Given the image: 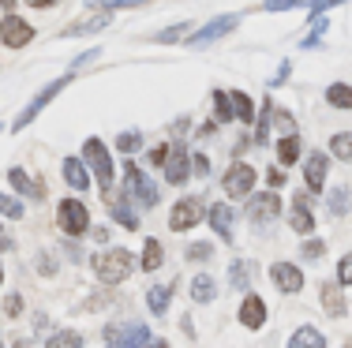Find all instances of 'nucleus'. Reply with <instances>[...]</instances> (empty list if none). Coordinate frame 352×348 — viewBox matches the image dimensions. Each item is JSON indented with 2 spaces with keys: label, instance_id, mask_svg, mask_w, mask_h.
I'll return each instance as SVG.
<instances>
[{
  "label": "nucleus",
  "instance_id": "f257e3e1",
  "mask_svg": "<svg viewBox=\"0 0 352 348\" xmlns=\"http://www.w3.org/2000/svg\"><path fill=\"white\" fill-rule=\"evenodd\" d=\"M131 270H135V259H131V251H124V247H109V251L94 255V273H98V281H105V285L128 281Z\"/></svg>",
  "mask_w": 352,
  "mask_h": 348
},
{
  "label": "nucleus",
  "instance_id": "f03ea898",
  "mask_svg": "<svg viewBox=\"0 0 352 348\" xmlns=\"http://www.w3.org/2000/svg\"><path fill=\"white\" fill-rule=\"evenodd\" d=\"M124 192L135 198L139 206H146V210H150V206H157V184L150 176H142V169L135 161L124 165Z\"/></svg>",
  "mask_w": 352,
  "mask_h": 348
},
{
  "label": "nucleus",
  "instance_id": "7ed1b4c3",
  "mask_svg": "<svg viewBox=\"0 0 352 348\" xmlns=\"http://www.w3.org/2000/svg\"><path fill=\"white\" fill-rule=\"evenodd\" d=\"M56 221H60V229L68 232V236H82V232L90 229L87 202H79V198H64V202L56 206Z\"/></svg>",
  "mask_w": 352,
  "mask_h": 348
},
{
  "label": "nucleus",
  "instance_id": "20e7f679",
  "mask_svg": "<svg viewBox=\"0 0 352 348\" xmlns=\"http://www.w3.org/2000/svg\"><path fill=\"white\" fill-rule=\"evenodd\" d=\"M72 79H75V71H68V76H60V79H53V82H49V86H41V94H38V97H34V102H30V105H27V109H23V113H19V116H15V124H12V128H15V131H23V128H27V124H30V120H34V116H38L41 109H45V105H49V102H53V97H56V94H60V90H64V86H68V82H72Z\"/></svg>",
  "mask_w": 352,
  "mask_h": 348
},
{
  "label": "nucleus",
  "instance_id": "39448f33",
  "mask_svg": "<svg viewBox=\"0 0 352 348\" xmlns=\"http://www.w3.org/2000/svg\"><path fill=\"white\" fill-rule=\"evenodd\" d=\"M82 154H87L90 169H94L98 184H102L105 192H113V157H109L105 143H102V139H87V146H82Z\"/></svg>",
  "mask_w": 352,
  "mask_h": 348
},
{
  "label": "nucleus",
  "instance_id": "423d86ee",
  "mask_svg": "<svg viewBox=\"0 0 352 348\" xmlns=\"http://www.w3.org/2000/svg\"><path fill=\"white\" fill-rule=\"evenodd\" d=\"M199 221H203V202H199V198H180V202L173 206V213H169V229L173 232H188V229H195Z\"/></svg>",
  "mask_w": 352,
  "mask_h": 348
},
{
  "label": "nucleus",
  "instance_id": "0eeeda50",
  "mask_svg": "<svg viewBox=\"0 0 352 348\" xmlns=\"http://www.w3.org/2000/svg\"><path fill=\"white\" fill-rule=\"evenodd\" d=\"M221 187H225V195L229 198H244V195H251V187H255V169L251 165H232L229 172H225V180H221Z\"/></svg>",
  "mask_w": 352,
  "mask_h": 348
},
{
  "label": "nucleus",
  "instance_id": "6e6552de",
  "mask_svg": "<svg viewBox=\"0 0 352 348\" xmlns=\"http://www.w3.org/2000/svg\"><path fill=\"white\" fill-rule=\"evenodd\" d=\"M150 341H154V337H150V329L142 326V322H128V326L109 334V348H146Z\"/></svg>",
  "mask_w": 352,
  "mask_h": 348
},
{
  "label": "nucleus",
  "instance_id": "1a4fd4ad",
  "mask_svg": "<svg viewBox=\"0 0 352 348\" xmlns=\"http://www.w3.org/2000/svg\"><path fill=\"white\" fill-rule=\"evenodd\" d=\"M188 176H191V154L184 150V143L176 139L169 146V157H165V180H169V184H184Z\"/></svg>",
  "mask_w": 352,
  "mask_h": 348
},
{
  "label": "nucleus",
  "instance_id": "9d476101",
  "mask_svg": "<svg viewBox=\"0 0 352 348\" xmlns=\"http://www.w3.org/2000/svg\"><path fill=\"white\" fill-rule=\"evenodd\" d=\"M30 38H34V27H30L27 19H19V15H4V23H0V41H4L8 49H23Z\"/></svg>",
  "mask_w": 352,
  "mask_h": 348
},
{
  "label": "nucleus",
  "instance_id": "9b49d317",
  "mask_svg": "<svg viewBox=\"0 0 352 348\" xmlns=\"http://www.w3.org/2000/svg\"><path fill=\"white\" fill-rule=\"evenodd\" d=\"M240 27V15H217V19H210L206 23L203 30H195V34H191V45H210V41H217L221 34H229V30H236Z\"/></svg>",
  "mask_w": 352,
  "mask_h": 348
},
{
  "label": "nucleus",
  "instance_id": "f8f14e48",
  "mask_svg": "<svg viewBox=\"0 0 352 348\" xmlns=\"http://www.w3.org/2000/svg\"><path fill=\"white\" fill-rule=\"evenodd\" d=\"M281 213V198L274 195V192H266V195H255L248 202V218L255 221V225H263V221H274Z\"/></svg>",
  "mask_w": 352,
  "mask_h": 348
},
{
  "label": "nucleus",
  "instance_id": "ddd939ff",
  "mask_svg": "<svg viewBox=\"0 0 352 348\" xmlns=\"http://www.w3.org/2000/svg\"><path fill=\"white\" fill-rule=\"evenodd\" d=\"M270 281L281 288V292H300V288H304V273L292 266V262H274V266H270Z\"/></svg>",
  "mask_w": 352,
  "mask_h": 348
},
{
  "label": "nucleus",
  "instance_id": "4468645a",
  "mask_svg": "<svg viewBox=\"0 0 352 348\" xmlns=\"http://www.w3.org/2000/svg\"><path fill=\"white\" fill-rule=\"evenodd\" d=\"M240 322H244L248 329H263L266 326V303L258 300V296H244V303H240Z\"/></svg>",
  "mask_w": 352,
  "mask_h": 348
},
{
  "label": "nucleus",
  "instance_id": "2eb2a0df",
  "mask_svg": "<svg viewBox=\"0 0 352 348\" xmlns=\"http://www.w3.org/2000/svg\"><path fill=\"white\" fill-rule=\"evenodd\" d=\"M326 169H330V161H326V154H311L304 161V180L311 192H322L326 187Z\"/></svg>",
  "mask_w": 352,
  "mask_h": 348
},
{
  "label": "nucleus",
  "instance_id": "dca6fc26",
  "mask_svg": "<svg viewBox=\"0 0 352 348\" xmlns=\"http://www.w3.org/2000/svg\"><path fill=\"white\" fill-rule=\"evenodd\" d=\"M318 300H322V308L333 314V318H341L349 308H345V296H341V285L338 281H326L322 288H318Z\"/></svg>",
  "mask_w": 352,
  "mask_h": 348
},
{
  "label": "nucleus",
  "instance_id": "f3484780",
  "mask_svg": "<svg viewBox=\"0 0 352 348\" xmlns=\"http://www.w3.org/2000/svg\"><path fill=\"white\" fill-rule=\"evenodd\" d=\"M64 180H68L75 192H90V172L79 157H64Z\"/></svg>",
  "mask_w": 352,
  "mask_h": 348
},
{
  "label": "nucleus",
  "instance_id": "a211bd4d",
  "mask_svg": "<svg viewBox=\"0 0 352 348\" xmlns=\"http://www.w3.org/2000/svg\"><path fill=\"white\" fill-rule=\"evenodd\" d=\"M289 225L296 229L300 236H311L315 218H311V210H307V198H296V202H292V210H289Z\"/></svg>",
  "mask_w": 352,
  "mask_h": 348
},
{
  "label": "nucleus",
  "instance_id": "6ab92c4d",
  "mask_svg": "<svg viewBox=\"0 0 352 348\" xmlns=\"http://www.w3.org/2000/svg\"><path fill=\"white\" fill-rule=\"evenodd\" d=\"M214 296H217V285H214L210 273L191 277V300H195V303H214Z\"/></svg>",
  "mask_w": 352,
  "mask_h": 348
},
{
  "label": "nucleus",
  "instance_id": "aec40b11",
  "mask_svg": "<svg viewBox=\"0 0 352 348\" xmlns=\"http://www.w3.org/2000/svg\"><path fill=\"white\" fill-rule=\"evenodd\" d=\"M210 225H214V232L221 240H232V210L225 202H217V206H210Z\"/></svg>",
  "mask_w": 352,
  "mask_h": 348
},
{
  "label": "nucleus",
  "instance_id": "412c9836",
  "mask_svg": "<svg viewBox=\"0 0 352 348\" xmlns=\"http://www.w3.org/2000/svg\"><path fill=\"white\" fill-rule=\"evenodd\" d=\"M289 348H326V337L318 334L315 326H300L296 334L289 337Z\"/></svg>",
  "mask_w": 352,
  "mask_h": 348
},
{
  "label": "nucleus",
  "instance_id": "4be33fe9",
  "mask_svg": "<svg viewBox=\"0 0 352 348\" xmlns=\"http://www.w3.org/2000/svg\"><path fill=\"white\" fill-rule=\"evenodd\" d=\"M173 292H176V285H157V288H150V292H146V308L154 311V314H165V311H169Z\"/></svg>",
  "mask_w": 352,
  "mask_h": 348
},
{
  "label": "nucleus",
  "instance_id": "5701e85b",
  "mask_svg": "<svg viewBox=\"0 0 352 348\" xmlns=\"http://www.w3.org/2000/svg\"><path fill=\"white\" fill-rule=\"evenodd\" d=\"M232 116H236L240 124H251L255 120V105H251V97L244 94V90H232Z\"/></svg>",
  "mask_w": 352,
  "mask_h": 348
},
{
  "label": "nucleus",
  "instance_id": "b1692460",
  "mask_svg": "<svg viewBox=\"0 0 352 348\" xmlns=\"http://www.w3.org/2000/svg\"><path fill=\"white\" fill-rule=\"evenodd\" d=\"M109 213H113V218L120 221L124 229H131V232L139 229V218L128 210V202H124V195H120V198H109Z\"/></svg>",
  "mask_w": 352,
  "mask_h": 348
},
{
  "label": "nucleus",
  "instance_id": "393cba45",
  "mask_svg": "<svg viewBox=\"0 0 352 348\" xmlns=\"http://www.w3.org/2000/svg\"><path fill=\"white\" fill-rule=\"evenodd\" d=\"M251 273H255V266L244 259H232L229 262V281H232V288H248L251 285Z\"/></svg>",
  "mask_w": 352,
  "mask_h": 348
},
{
  "label": "nucleus",
  "instance_id": "a878e982",
  "mask_svg": "<svg viewBox=\"0 0 352 348\" xmlns=\"http://www.w3.org/2000/svg\"><path fill=\"white\" fill-rule=\"evenodd\" d=\"M326 102H330L333 109H352V86H345V82L326 86Z\"/></svg>",
  "mask_w": 352,
  "mask_h": 348
},
{
  "label": "nucleus",
  "instance_id": "bb28decb",
  "mask_svg": "<svg viewBox=\"0 0 352 348\" xmlns=\"http://www.w3.org/2000/svg\"><path fill=\"white\" fill-rule=\"evenodd\" d=\"M113 23V12H102V15H94V19H82V23H75V27H68V34H94V30H102Z\"/></svg>",
  "mask_w": 352,
  "mask_h": 348
},
{
  "label": "nucleus",
  "instance_id": "cd10ccee",
  "mask_svg": "<svg viewBox=\"0 0 352 348\" xmlns=\"http://www.w3.org/2000/svg\"><path fill=\"white\" fill-rule=\"evenodd\" d=\"M296 157H300V135H285L278 143V161L281 165H296Z\"/></svg>",
  "mask_w": 352,
  "mask_h": 348
},
{
  "label": "nucleus",
  "instance_id": "c85d7f7f",
  "mask_svg": "<svg viewBox=\"0 0 352 348\" xmlns=\"http://www.w3.org/2000/svg\"><path fill=\"white\" fill-rule=\"evenodd\" d=\"M330 154L338 161H352V131H341V135L330 139Z\"/></svg>",
  "mask_w": 352,
  "mask_h": 348
},
{
  "label": "nucleus",
  "instance_id": "c756f323",
  "mask_svg": "<svg viewBox=\"0 0 352 348\" xmlns=\"http://www.w3.org/2000/svg\"><path fill=\"white\" fill-rule=\"evenodd\" d=\"M45 348H82V337L75 334V329H56L45 341Z\"/></svg>",
  "mask_w": 352,
  "mask_h": 348
},
{
  "label": "nucleus",
  "instance_id": "7c9ffc66",
  "mask_svg": "<svg viewBox=\"0 0 352 348\" xmlns=\"http://www.w3.org/2000/svg\"><path fill=\"white\" fill-rule=\"evenodd\" d=\"M162 244H157V240H146V247H142V270L146 273H154L157 266H162Z\"/></svg>",
  "mask_w": 352,
  "mask_h": 348
},
{
  "label": "nucleus",
  "instance_id": "2f4dec72",
  "mask_svg": "<svg viewBox=\"0 0 352 348\" xmlns=\"http://www.w3.org/2000/svg\"><path fill=\"white\" fill-rule=\"evenodd\" d=\"M8 180H12V187H15L19 195H34V198L41 195V192H34V180H30L23 169H12V172H8Z\"/></svg>",
  "mask_w": 352,
  "mask_h": 348
},
{
  "label": "nucleus",
  "instance_id": "473e14b6",
  "mask_svg": "<svg viewBox=\"0 0 352 348\" xmlns=\"http://www.w3.org/2000/svg\"><path fill=\"white\" fill-rule=\"evenodd\" d=\"M330 213L333 218H345L349 213V187H333L330 192Z\"/></svg>",
  "mask_w": 352,
  "mask_h": 348
},
{
  "label": "nucleus",
  "instance_id": "72a5a7b5",
  "mask_svg": "<svg viewBox=\"0 0 352 348\" xmlns=\"http://www.w3.org/2000/svg\"><path fill=\"white\" fill-rule=\"evenodd\" d=\"M0 218L19 221L23 218V202H19V198H12V195H0Z\"/></svg>",
  "mask_w": 352,
  "mask_h": 348
},
{
  "label": "nucleus",
  "instance_id": "f704fd0d",
  "mask_svg": "<svg viewBox=\"0 0 352 348\" xmlns=\"http://www.w3.org/2000/svg\"><path fill=\"white\" fill-rule=\"evenodd\" d=\"M214 109H217V120H232V97L225 90H214Z\"/></svg>",
  "mask_w": 352,
  "mask_h": 348
},
{
  "label": "nucleus",
  "instance_id": "c9c22d12",
  "mask_svg": "<svg viewBox=\"0 0 352 348\" xmlns=\"http://www.w3.org/2000/svg\"><path fill=\"white\" fill-rule=\"evenodd\" d=\"M315 0H266L263 12H289V8H311Z\"/></svg>",
  "mask_w": 352,
  "mask_h": 348
},
{
  "label": "nucleus",
  "instance_id": "e433bc0d",
  "mask_svg": "<svg viewBox=\"0 0 352 348\" xmlns=\"http://www.w3.org/2000/svg\"><path fill=\"white\" fill-rule=\"evenodd\" d=\"M322 38H326V19H315L311 34L300 41V49H315V45H322Z\"/></svg>",
  "mask_w": 352,
  "mask_h": 348
},
{
  "label": "nucleus",
  "instance_id": "4c0bfd02",
  "mask_svg": "<svg viewBox=\"0 0 352 348\" xmlns=\"http://www.w3.org/2000/svg\"><path fill=\"white\" fill-rule=\"evenodd\" d=\"M139 146H142V135H139V131H124V135L116 139V150H124V154L139 150Z\"/></svg>",
  "mask_w": 352,
  "mask_h": 348
},
{
  "label": "nucleus",
  "instance_id": "58836bf2",
  "mask_svg": "<svg viewBox=\"0 0 352 348\" xmlns=\"http://www.w3.org/2000/svg\"><path fill=\"white\" fill-rule=\"evenodd\" d=\"M274 120H278V128L285 131V135H296V120H292V113L278 109V113H274Z\"/></svg>",
  "mask_w": 352,
  "mask_h": 348
},
{
  "label": "nucleus",
  "instance_id": "ea45409f",
  "mask_svg": "<svg viewBox=\"0 0 352 348\" xmlns=\"http://www.w3.org/2000/svg\"><path fill=\"white\" fill-rule=\"evenodd\" d=\"M210 255H214L210 244H191V247H188V259H191V262H203V259H210Z\"/></svg>",
  "mask_w": 352,
  "mask_h": 348
},
{
  "label": "nucleus",
  "instance_id": "a19ab883",
  "mask_svg": "<svg viewBox=\"0 0 352 348\" xmlns=\"http://www.w3.org/2000/svg\"><path fill=\"white\" fill-rule=\"evenodd\" d=\"M322 251H326V244H322V240H307V244H304V251H300V255H304V259H322Z\"/></svg>",
  "mask_w": 352,
  "mask_h": 348
},
{
  "label": "nucleus",
  "instance_id": "79ce46f5",
  "mask_svg": "<svg viewBox=\"0 0 352 348\" xmlns=\"http://www.w3.org/2000/svg\"><path fill=\"white\" fill-rule=\"evenodd\" d=\"M338 285H352V255L338 262Z\"/></svg>",
  "mask_w": 352,
  "mask_h": 348
},
{
  "label": "nucleus",
  "instance_id": "37998d69",
  "mask_svg": "<svg viewBox=\"0 0 352 348\" xmlns=\"http://www.w3.org/2000/svg\"><path fill=\"white\" fill-rule=\"evenodd\" d=\"M191 172H199V176H210V161H206V154H191Z\"/></svg>",
  "mask_w": 352,
  "mask_h": 348
},
{
  "label": "nucleus",
  "instance_id": "c03bdc74",
  "mask_svg": "<svg viewBox=\"0 0 352 348\" xmlns=\"http://www.w3.org/2000/svg\"><path fill=\"white\" fill-rule=\"evenodd\" d=\"M184 34H188V23H176V27L162 30V34H157V41H176V38H184Z\"/></svg>",
  "mask_w": 352,
  "mask_h": 348
},
{
  "label": "nucleus",
  "instance_id": "a18cd8bd",
  "mask_svg": "<svg viewBox=\"0 0 352 348\" xmlns=\"http://www.w3.org/2000/svg\"><path fill=\"white\" fill-rule=\"evenodd\" d=\"M333 4H345V0H315V4H311V19H322V12H326V8H333Z\"/></svg>",
  "mask_w": 352,
  "mask_h": 348
},
{
  "label": "nucleus",
  "instance_id": "49530a36",
  "mask_svg": "<svg viewBox=\"0 0 352 348\" xmlns=\"http://www.w3.org/2000/svg\"><path fill=\"white\" fill-rule=\"evenodd\" d=\"M98 4H105V8H135V4H146V0H98Z\"/></svg>",
  "mask_w": 352,
  "mask_h": 348
},
{
  "label": "nucleus",
  "instance_id": "de8ad7c7",
  "mask_svg": "<svg viewBox=\"0 0 352 348\" xmlns=\"http://www.w3.org/2000/svg\"><path fill=\"white\" fill-rule=\"evenodd\" d=\"M165 157H169V146H154L150 150V165H165Z\"/></svg>",
  "mask_w": 352,
  "mask_h": 348
},
{
  "label": "nucleus",
  "instance_id": "09e8293b",
  "mask_svg": "<svg viewBox=\"0 0 352 348\" xmlns=\"http://www.w3.org/2000/svg\"><path fill=\"white\" fill-rule=\"evenodd\" d=\"M4 311L12 314V318H15V314L23 311V300H19V296H8V300H4Z\"/></svg>",
  "mask_w": 352,
  "mask_h": 348
},
{
  "label": "nucleus",
  "instance_id": "8fccbe9b",
  "mask_svg": "<svg viewBox=\"0 0 352 348\" xmlns=\"http://www.w3.org/2000/svg\"><path fill=\"white\" fill-rule=\"evenodd\" d=\"M289 71H292V64H289V60H285V64H281V68H278V76H274V82H270V86H281V82H285V79H289Z\"/></svg>",
  "mask_w": 352,
  "mask_h": 348
},
{
  "label": "nucleus",
  "instance_id": "3c124183",
  "mask_svg": "<svg viewBox=\"0 0 352 348\" xmlns=\"http://www.w3.org/2000/svg\"><path fill=\"white\" fill-rule=\"evenodd\" d=\"M214 131H217V124H214V120H206V124H199L195 135H214Z\"/></svg>",
  "mask_w": 352,
  "mask_h": 348
},
{
  "label": "nucleus",
  "instance_id": "603ef678",
  "mask_svg": "<svg viewBox=\"0 0 352 348\" xmlns=\"http://www.w3.org/2000/svg\"><path fill=\"white\" fill-rule=\"evenodd\" d=\"M27 4H30V8H53L56 0H27Z\"/></svg>",
  "mask_w": 352,
  "mask_h": 348
},
{
  "label": "nucleus",
  "instance_id": "864d4df0",
  "mask_svg": "<svg viewBox=\"0 0 352 348\" xmlns=\"http://www.w3.org/2000/svg\"><path fill=\"white\" fill-rule=\"evenodd\" d=\"M0 4H4V12L12 15V8H15V0H0Z\"/></svg>",
  "mask_w": 352,
  "mask_h": 348
},
{
  "label": "nucleus",
  "instance_id": "5fc2aeb1",
  "mask_svg": "<svg viewBox=\"0 0 352 348\" xmlns=\"http://www.w3.org/2000/svg\"><path fill=\"white\" fill-rule=\"evenodd\" d=\"M0 251H12V240H0Z\"/></svg>",
  "mask_w": 352,
  "mask_h": 348
},
{
  "label": "nucleus",
  "instance_id": "6e6d98bb",
  "mask_svg": "<svg viewBox=\"0 0 352 348\" xmlns=\"http://www.w3.org/2000/svg\"><path fill=\"white\" fill-rule=\"evenodd\" d=\"M146 348H169V345H165V341H150Z\"/></svg>",
  "mask_w": 352,
  "mask_h": 348
},
{
  "label": "nucleus",
  "instance_id": "4d7b16f0",
  "mask_svg": "<svg viewBox=\"0 0 352 348\" xmlns=\"http://www.w3.org/2000/svg\"><path fill=\"white\" fill-rule=\"evenodd\" d=\"M0 281H4V266H0Z\"/></svg>",
  "mask_w": 352,
  "mask_h": 348
},
{
  "label": "nucleus",
  "instance_id": "13d9d810",
  "mask_svg": "<svg viewBox=\"0 0 352 348\" xmlns=\"http://www.w3.org/2000/svg\"><path fill=\"white\" fill-rule=\"evenodd\" d=\"M0 348H4V337H0Z\"/></svg>",
  "mask_w": 352,
  "mask_h": 348
},
{
  "label": "nucleus",
  "instance_id": "bf43d9fd",
  "mask_svg": "<svg viewBox=\"0 0 352 348\" xmlns=\"http://www.w3.org/2000/svg\"><path fill=\"white\" fill-rule=\"evenodd\" d=\"M15 348H27V345H15Z\"/></svg>",
  "mask_w": 352,
  "mask_h": 348
},
{
  "label": "nucleus",
  "instance_id": "052dcab7",
  "mask_svg": "<svg viewBox=\"0 0 352 348\" xmlns=\"http://www.w3.org/2000/svg\"><path fill=\"white\" fill-rule=\"evenodd\" d=\"M345 348H352V345H345Z\"/></svg>",
  "mask_w": 352,
  "mask_h": 348
}]
</instances>
